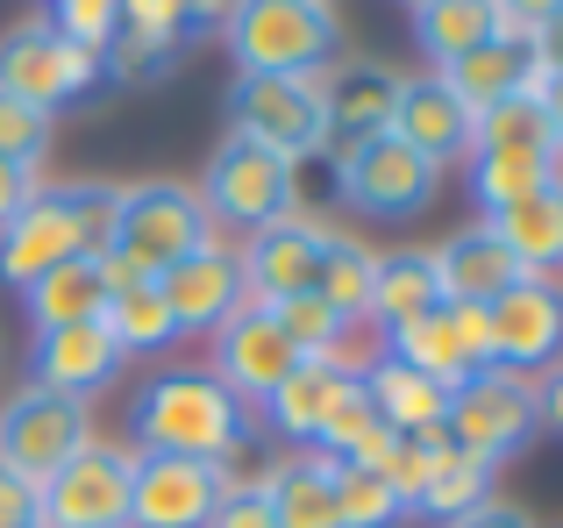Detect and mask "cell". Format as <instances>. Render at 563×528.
I'll return each instance as SVG.
<instances>
[{
	"mask_svg": "<svg viewBox=\"0 0 563 528\" xmlns=\"http://www.w3.org/2000/svg\"><path fill=\"white\" fill-rule=\"evenodd\" d=\"M556 143H471V194H478L485 215L514 208V200L542 194V186H556Z\"/></svg>",
	"mask_w": 563,
	"mask_h": 528,
	"instance_id": "obj_24",
	"label": "cell"
},
{
	"mask_svg": "<svg viewBox=\"0 0 563 528\" xmlns=\"http://www.w3.org/2000/svg\"><path fill=\"white\" fill-rule=\"evenodd\" d=\"M229 57L243 72H272V79H300V72H321L343 43V22H335L329 0H229Z\"/></svg>",
	"mask_w": 563,
	"mask_h": 528,
	"instance_id": "obj_3",
	"label": "cell"
},
{
	"mask_svg": "<svg viewBox=\"0 0 563 528\" xmlns=\"http://www.w3.org/2000/svg\"><path fill=\"white\" fill-rule=\"evenodd\" d=\"M250 443V407L221 386L207 364L151 372L129 400V450L136 458H200L229 464Z\"/></svg>",
	"mask_w": 563,
	"mask_h": 528,
	"instance_id": "obj_1",
	"label": "cell"
},
{
	"mask_svg": "<svg viewBox=\"0 0 563 528\" xmlns=\"http://www.w3.org/2000/svg\"><path fill=\"white\" fill-rule=\"evenodd\" d=\"M229 129L243 143H264L272 157L300 165V157L329 151V108H321V72L300 79H272V72H243L229 94Z\"/></svg>",
	"mask_w": 563,
	"mask_h": 528,
	"instance_id": "obj_6",
	"label": "cell"
},
{
	"mask_svg": "<svg viewBox=\"0 0 563 528\" xmlns=\"http://www.w3.org/2000/svg\"><path fill=\"white\" fill-rule=\"evenodd\" d=\"M442 307V278H435V257L428 251H393V257H378V272H372V329H399V321H421V315H435Z\"/></svg>",
	"mask_w": 563,
	"mask_h": 528,
	"instance_id": "obj_27",
	"label": "cell"
},
{
	"mask_svg": "<svg viewBox=\"0 0 563 528\" xmlns=\"http://www.w3.org/2000/svg\"><path fill=\"white\" fill-rule=\"evenodd\" d=\"M493 222V237L514 251V264H521L528 278H556L563 272V179L542 186V194L514 200V208L485 215Z\"/></svg>",
	"mask_w": 563,
	"mask_h": 528,
	"instance_id": "obj_26",
	"label": "cell"
},
{
	"mask_svg": "<svg viewBox=\"0 0 563 528\" xmlns=\"http://www.w3.org/2000/svg\"><path fill=\"white\" fill-rule=\"evenodd\" d=\"M207 22H229V0H186V22H179V43H186V36H207Z\"/></svg>",
	"mask_w": 563,
	"mask_h": 528,
	"instance_id": "obj_46",
	"label": "cell"
},
{
	"mask_svg": "<svg viewBox=\"0 0 563 528\" xmlns=\"http://www.w3.org/2000/svg\"><path fill=\"white\" fill-rule=\"evenodd\" d=\"M542 122H550V136H556V151H563V72H550V79H542Z\"/></svg>",
	"mask_w": 563,
	"mask_h": 528,
	"instance_id": "obj_47",
	"label": "cell"
},
{
	"mask_svg": "<svg viewBox=\"0 0 563 528\" xmlns=\"http://www.w3.org/2000/svg\"><path fill=\"white\" fill-rule=\"evenodd\" d=\"M207 528H278V521H272V501H264V486L250 479V486H229V493H221V507L207 515Z\"/></svg>",
	"mask_w": 563,
	"mask_h": 528,
	"instance_id": "obj_39",
	"label": "cell"
},
{
	"mask_svg": "<svg viewBox=\"0 0 563 528\" xmlns=\"http://www.w3.org/2000/svg\"><path fill=\"white\" fill-rule=\"evenodd\" d=\"M385 358L407 364V372H421V378H435L442 393H456L471 372H485L478 350L464 343V329L450 321V307H435V315H421V321H399V329H385Z\"/></svg>",
	"mask_w": 563,
	"mask_h": 528,
	"instance_id": "obj_25",
	"label": "cell"
},
{
	"mask_svg": "<svg viewBox=\"0 0 563 528\" xmlns=\"http://www.w3.org/2000/svg\"><path fill=\"white\" fill-rule=\"evenodd\" d=\"M129 479H136V450L122 443H86L43 479V528H129Z\"/></svg>",
	"mask_w": 563,
	"mask_h": 528,
	"instance_id": "obj_11",
	"label": "cell"
},
{
	"mask_svg": "<svg viewBox=\"0 0 563 528\" xmlns=\"http://www.w3.org/2000/svg\"><path fill=\"white\" fill-rule=\"evenodd\" d=\"M536 415H542V429H556V436H563V364L536 386Z\"/></svg>",
	"mask_w": 563,
	"mask_h": 528,
	"instance_id": "obj_45",
	"label": "cell"
},
{
	"mask_svg": "<svg viewBox=\"0 0 563 528\" xmlns=\"http://www.w3.org/2000/svg\"><path fill=\"white\" fill-rule=\"evenodd\" d=\"M335 472L343 464L321 458V450H292V458L264 464L257 486L272 501V521L278 528H343V515H335Z\"/></svg>",
	"mask_w": 563,
	"mask_h": 528,
	"instance_id": "obj_21",
	"label": "cell"
},
{
	"mask_svg": "<svg viewBox=\"0 0 563 528\" xmlns=\"http://www.w3.org/2000/svg\"><path fill=\"white\" fill-rule=\"evenodd\" d=\"M350 386H357V378H343L335 364H321V358H314V364H300V372H292L286 386L264 400V415H272V429H278V436H292L300 450H314L321 421L335 415V400H343Z\"/></svg>",
	"mask_w": 563,
	"mask_h": 528,
	"instance_id": "obj_28",
	"label": "cell"
},
{
	"mask_svg": "<svg viewBox=\"0 0 563 528\" xmlns=\"http://www.w3.org/2000/svg\"><path fill=\"white\" fill-rule=\"evenodd\" d=\"M528 51H536V65H542V72H563V14H556L550 29H542L536 43H528Z\"/></svg>",
	"mask_w": 563,
	"mask_h": 528,
	"instance_id": "obj_48",
	"label": "cell"
},
{
	"mask_svg": "<svg viewBox=\"0 0 563 528\" xmlns=\"http://www.w3.org/2000/svg\"><path fill=\"white\" fill-rule=\"evenodd\" d=\"M435 79L450 86L471 114H485L493 100H507V94H542V79H550V72L536 65V51H528V43L493 36V43H478V51H464L456 65H442Z\"/></svg>",
	"mask_w": 563,
	"mask_h": 528,
	"instance_id": "obj_23",
	"label": "cell"
},
{
	"mask_svg": "<svg viewBox=\"0 0 563 528\" xmlns=\"http://www.w3.org/2000/svg\"><path fill=\"white\" fill-rule=\"evenodd\" d=\"M86 443H93V415H86V400H71V393L22 386V393L0 400V464H8L14 479H29V486H43V479L65 458H79Z\"/></svg>",
	"mask_w": 563,
	"mask_h": 528,
	"instance_id": "obj_8",
	"label": "cell"
},
{
	"mask_svg": "<svg viewBox=\"0 0 563 528\" xmlns=\"http://www.w3.org/2000/svg\"><path fill=\"white\" fill-rule=\"evenodd\" d=\"M214 237L200 208V186H179V179H143V186H122L114 200V237L108 251L129 257L143 278H165L179 257H192L200 243Z\"/></svg>",
	"mask_w": 563,
	"mask_h": 528,
	"instance_id": "obj_4",
	"label": "cell"
},
{
	"mask_svg": "<svg viewBox=\"0 0 563 528\" xmlns=\"http://www.w3.org/2000/svg\"><path fill=\"white\" fill-rule=\"evenodd\" d=\"M321 108H329V143H335V151H350V143L393 129L399 72L393 65H372V57H350V65L321 72Z\"/></svg>",
	"mask_w": 563,
	"mask_h": 528,
	"instance_id": "obj_19",
	"label": "cell"
},
{
	"mask_svg": "<svg viewBox=\"0 0 563 528\" xmlns=\"http://www.w3.org/2000/svg\"><path fill=\"white\" fill-rule=\"evenodd\" d=\"M100 329L114 336V350H172L179 343V321H172L165 293H157V278H136V286H114L108 307H100Z\"/></svg>",
	"mask_w": 563,
	"mask_h": 528,
	"instance_id": "obj_32",
	"label": "cell"
},
{
	"mask_svg": "<svg viewBox=\"0 0 563 528\" xmlns=\"http://www.w3.org/2000/svg\"><path fill=\"white\" fill-rule=\"evenodd\" d=\"M43 151H51V114L0 94V157L8 165H43Z\"/></svg>",
	"mask_w": 563,
	"mask_h": 528,
	"instance_id": "obj_37",
	"label": "cell"
},
{
	"mask_svg": "<svg viewBox=\"0 0 563 528\" xmlns=\"http://www.w3.org/2000/svg\"><path fill=\"white\" fill-rule=\"evenodd\" d=\"M442 436H450V443L464 450V458H478L485 472H499L507 458H521V450L542 436V415H536V378L499 372V364L471 372L464 386L450 393V421H442Z\"/></svg>",
	"mask_w": 563,
	"mask_h": 528,
	"instance_id": "obj_5",
	"label": "cell"
},
{
	"mask_svg": "<svg viewBox=\"0 0 563 528\" xmlns=\"http://www.w3.org/2000/svg\"><path fill=\"white\" fill-rule=\"evenodd\" d=\"M300 364H307V358L286 343V329L272 321V307H250V300H243V307H235V315L214 329V364H207V372H214L243 407H250V400L264 407L292 372H300Z\"/></svg>",
	"mask_w": 563,
	"mask_h": 528,
	"instance_id": "obj_12",
	"label": "cell"
},
{
	"mask_svg": "<svg viewBox=\"0 0 563 528\" xmlns=\"http://www.w3.org/2000/svg\"><path fill=\"white\" fill-rule=\"evenodd\" d=\"M471 129H478V114H471L464 100L435 79V72H428V79H399L393 136L407 143V151H421L435 172L450 165V157H471Z\"/></svg>",
	"mask_w": 563,
	"mask_h": 528,
	"instance_id": "obj_17",
	"label": "cell"
},
{
	"mask_svg": "<svg viewBox=\"0 0 563 528\" xmlns=\"http://www.w3.org/2000/svg\"><path fill=\"white\" fill-rule=\"evenodd\" d=\"M364 400L378 407V421L393 436H407V443H450L442 436V421H450V393L435 386V378H421V372H407V364H393V358H378L372 372H364Z\"/></svg>",
	"mask_w": 563,
	"mask_h": 528,
	"instance_id": "obj_22",
	"label": "cell"
},
{
	"mask_svg": "<svg viewBox=\"0 0 563 528\" xmlns=\"http://www.w3.org/2000/svg\"><path fill=\"white\" fill-rule=\"evenodd\" d=\"M563 350V286L556 278H521L485 307V364L499 372H536Z\"/></svg>",
	"mask_w": 563,
	"mask_h": 528,
	"instance_id": "obj_15",
	"label": "cell"
},
{
	"mask_svg": "<svg viewBox=\"0 0 563 528\" xmlns=\"http://www.w3.org/2000/svg\"><path fill=\"white\" fill-rule=\"evenodd\" d=\"M413 36H421L428 65H456L464 51H478V43L499 36V0H428L421 14H413Z\"/></svg>",
	"mask_w": 563,
	"mask_h": 528,
	"instance_id": "obj_30",
	"label": "cell"
},
{
	"mask_svg": "<svg viewBox=\"0 0 563 528\" xmlns=\"http://www.w3.org/2000/svg\"><path fill=\"white\" fill-rule=\"evenodd\" d=\"M114 372H122V350H114V336L100 329V321L43 329V336H36V350H29V386H43V393H71V400L100 393Z\"/></svg>",
	"mask_w": 563,
	"mask_h": 528,
	"instance_id": "obj_16",
	"label": "cell"
},
{
	"mask_svg": "<svg viewBox=\"0 0 563 528\" xmlns=\"http://www.w3.org/2000/svg\"><path fill=\"white\" fill-rule=\"evenodd\" d=\"M51 29L100 57L114 43V29H122V0H51Z\"/></svg>",
	"mask_w": 563,
	"mask_h": 528,
	"instance_id": "obj_38",
	"label": "cell"
},
{
	"mask_svg": "<svg viewBox=\"0 0 563 528\" xmlns=\"http://www.w3.org/2000/svg\"><path fill=\"white\" fill-rule=\"evenodd\" d=\"M93 86H100V57L86 51V43L57 36L51 22H22V29L0 36V94L57 114L65 100L93 94Z\"/></svg>",
	"mask_w": 563,
	"mask_h": 528,
	"instance_id": "obj_10",
	"label": "cell"
},
{
	"mask_svg": "<svg viewBox=\"0 0 563 528\" xmlns=\"http://www.w3.org/2000/svg\"><path fill=\"white\" fill-rule=\"evenodd\" d=\"M450 528H536L521 515V507H507V501H485V507H471L464 521H450Z\"/></svg>",
	"mask_w": 563,
	"mask_h": 528,
	"instance_id": "obj_44",
	"label": "cell"
},
{
	"mask_svg": "<svg viewBox=\"0 0 563 528\" xmlns=\"http://www.w3.org/2000/svg\"><path fill=\"white\" fill-rule=\"evenodd\" d=\"M407 8H413V14H421V8H428V0H407Z\"/></svg>",
	"mask_w": 563,
	"mask_h": 528,
	"instance_id": "obj_49",
	"label": "cell"
},
{
	"mask_svg": "<svg viewBox=\"0 0 563 528\" xmlns=\"http://www.w3.org/2000/svg\"><path fill=\"white\" fill-rule=\"evenodd\" d=\"M321 243H329V229H314L300 208L278 215V222H264V229H250V243L235 251L243 300H250V307H278V300H300V293H314Z\"/></svg>",
	"mask_w": 563,
	"mask_h": 528,
	"instance_id": "obj_13",
	"label": "cell"
},
{
	"mask_svg": "<svg viewBox=\"0 0 563 528\" xmlns=\"http://www.w3.org/2000/svg\"><path fill=\"white\" fill-rule=\"evenodd\" d=\"M272 321L286 329V343L300 350V358H329V350L343 343V329H350V321L335 315L329 300H314V293H300V300H278Z\"/></svg>",
	"mask_w": 563,
	"mask_h": 528,
	"instance_id": "obj_34",
	"label": "cell"
},
{
	"mask_svg": "<svg viewBox=\"0 0 563 528\" xmlns=\"http://www.w3.org/2000/svg\"><path fill=\"white\" fill-rule=\"evenodd\" d=\"M435 257V278H442V300L450 307H493L507 286H521V264H514V251L493 237V222H471V229H456L442 251H428Z\"/></svg>",
	"mask_w": 563,
	"mask_h": 528,
	"instance_id": "obj_20",
	"label": "cell"
},
{
	"mask_svg": "<svg viewBox=\"0 0 563 528\" xmlns=\"http://www.w3.org/2000/svg\"><path fill=\"white\" fill-rule=\"evenodd\" d=\"M435 186H442V172L428 165L421 151H407L393 129H378V136L335 151V194H343L357 215H378V222L421 215L428 200H435Z\"/></svg>",
	"mask_w": 563,
	"mask_h": 528,
	"instance_id": "obj_7",
	"label": "cell"
},
{
	"mask_svg": "<svg viewBox=\"0 0 563 528\" xmlns=\"http://www.w3.org/2000/svg\"><path fill=\"white\" fill-rule=\"evenodd\" d=\"M179 65V43L172 36H136V29H114V43L100 51V72H108L114 86H143L157 79V72Z\"/></svg>",
	"mask_w": 563,
	"mask_h": 528,
	"instance_id": "obj_35",
	"label": "cell"
},
{
	"mask_svg": "<svg viewBox=\"0 0 563 528\" xmlns=\"http://www.w3.org/2000/svg\"><path fill=\"white\" fill-rule=\"evenodd\" d=\"M36 194H43V172L36 165H8V157H0V229H8Z\"/></svg>",
	"mask_w": 563,
	"mask_h": 528,
	"instance_id": "obj_43",
	"label": "cell"
},
{
	"mask_svg": "<svg viewBox=\"0 0 563 528\" xmlns=\"http://www.w3.org/2000/svg\"><path fill=\"white\" fill-rule=\"evenodd\" d=\"M292 200H300V165H286V157H272L264 143H243V136L221 143L200 179L207 222H235V229L278 222V215H292Z\"/></svg>",
	"mask_w": 563,
	"mask_h": 528,
	"instance_id": "obj_9",
	"label": "cell"
},
{
	"mask_svg": "<svg viewBox=\"0 0 563 528\" xmlns=\"http://www.w3.org/2000/svg\"><path fill=\"white\" fill-rule=\"evenodd\" d=\"M563 14V0H499V36L507 43H536Z\"/></svg>",
	"mask_w": 563,
	"mask_h": 528,
	"instance_id": "obj_40",
	"label": "cell"
},
{
	"mask_svg": "<svg viewBox=\"0 0 563 528\" xmlns=\"http://www.w3.org/2000/svg\"><path fill=\"white\" fill-rule=\"evenodd\" d=\"M493 501V472L478 458H464L456 443H435L428 450V472H421V501L413 515H435V521H464L471 507Z\"/></svg>",
	"mask_w": 563,
	"mask_h": 528,
	"instance_id": "obj_31",
	"label": "cell"
},
{
	"mask_svg": "<svg viewBox=\"0 0 563 528\" xmlns=\"http://www.w3.org/2000/svg\"><path fill=\"white\" fill-rule=\"evenodd\" d=\"M179 22H186V0H122V29H136V36L179 43Z\"/></svg>",
	"mask_w": 563,
	"mask_h": 528,
	"instance_id": "obj_41",
	"label": "cell"
},
{
	"mask_svg": "<svg viewBox=\"0 0 563 528\" xmlns=\"http://www.w3.org/2000/svg\"><path fill=\"white\" fill-rule=\"evenodd\" d=\"M157 293H165L179 336L186 329H221V321L243 307V272H235V251H221V243L207 237L192 257H179L165 278H157Z\"/></svg>",
	"mask_w": 563,
	"mask_h": 528,
	"instance_id": "obj_18",
	"label": "cell"
},
{
	"mask_svg": "<svg viewBox=\"0 0 563 528\" xmlns=\"http://www.w3.org/2000/svg\"><path fill=\"white\" fill-rule=\"evenodd\" d=\"M114 200H122V186H43L0 229V278L36 286L43 272H57L71 257H100L114 237Z\"/></svg>",
	"mask_w": 563,
	"mask_h": 528,
	"instance_id": "obj_2",
	"label": "cell"
},
{
	"mask_svg": "<svg viewBox=\"0 0 563 528\" xmlns=\"http://www.w3.org/2000/svg\"><path fill=\"white\" fill-rule=\"evenodd\" d=\"M0 528H43V493L0 464Z\"/></svg>",
	"mask_w": 563,
	"mask_h": 528,
	"instance_id": "obj_42",
	"label": "cell"
},
{
	"mask_svg": "<svg viewBox=\"0 0 563 528\" xmlns=\"http://www.w3.org/2000/svg\"><path fill=\"white\" fill-rule=\"evenodd\" d=\"M29 300V321L43 329H71V321H100V307H108V278H100V257H71L57 264V272H43L36 286H22Z\"/></svg>",
	"mask_w": 563,
	"mask_h": 528,
	"instance_id": "obj_29",
	"label": "cell"
},
{
	"mask_svg": "<svg viewBox=\"0 0 563 528\" xmlns=\"http://www.w3.org/2000/svg\"><path fill=\"white\" fill-rule=\"evenodd\" d=\"M372 272H378V251L329 237L321 243V272H314V300H329L343 321H364L372 315Z\"/></svg>",
	"mask_w": 563,
	"mask_h": 528,
	"instance_id": "obj_33",
	"label": "cell"
},
{
	"mask_svg": "<svg viewBox=\"0 0 563 528\" xmlns=\"http://www.w3.org/2000/svg\"><path fill=\"white\" fill-rule=\"evenodd\" d=\"M229 464L200 458H136L129 479V528H207V515L229 493Z\"/></svg>",
	"mask_w": 563,
	"mask_h": 528,
	"instance_id": "obj_14",
	"label": "cell"
},
{
	"mask_svg": "<svg viewBox=\"0 0 563 528\" xmlns=\"http://www.w3.org/2000/svg\"><path fill=\"white\" fill-rule=\"evenodd\" d=\"M335 515H343V528H393L407 507L393 501V486H385L378 472L343 464V472H335Z\"/></svg>",
	"mask_w": 563,
	"mask_h": 528,
	"instance_id": "obj_36",
	"label": "cell"
}]
</instances>
